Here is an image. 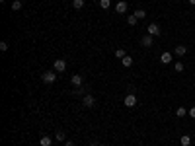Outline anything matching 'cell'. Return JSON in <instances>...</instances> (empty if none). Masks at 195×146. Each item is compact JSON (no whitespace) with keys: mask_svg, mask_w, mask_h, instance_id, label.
Here are the masks:
<instances>
[{"mask_svg":"<svg viewBox=\"0 0 195 146\" xmlns=\"http://www.w3.org/2000/svg\"><path fill=\"white\" fill-rule=\"evenodd\" d=\"M121 64H123L125 68H129V66H131V64H133V58L127 55V57H123V58H121Z\"/></svg>","mask_w":195,"mask_h":146,"instance_id":"7c38bea8","label":"cell"},{"mask_svg":"<svg viewBox=\"0 0 195 146\" xmlns=\"http://www.w3.org/2000/svg\"><path fill=\"white\" fill-rule=\"evenodd\" d=\"M174 70H176V72H183V62H179V61H178V62L174 64Z\"/></svg>","mask_w":195,"mask_h":146,"instance_id":"ffe728a7","label":"cell"},{"mask_svg":"<svg viewBox=\"0 0 195 146\" xmlns=\"http://www.w3.org/2000/svg\"><path fill=\"white\" fill-rule=\"evenodd\" d=\"M72 8L74 10H82L84 8V0H72Z\"/></svg>","mask_w":195,"mask_h":146,"instance_id":"4fadbf2b","label":"cell"},{"mask_svg":"<svg viewBox=\"0 0 195 146\" xmlns=\"http://www.w3.org/2000/svg\"><path fill=\"white\" fill-rule=\"evenodd\" d=\"M141 45H142V47H146V49H148V47H152V45H154L152 35H148V33H146V35H144V37L141 39Z\"/></svg>","mask_w":195,"mask_h":146,"instance_id":"8992f818","label":"cell"},{"mask_svg":"<svg viewBox=\"0 0 195 146\" xmlns=\"http://www.w3.org/2000/svg\"><path fill=\"white\" fill-rule=\"evenodd\" d=\"M51 144H53V138H51V136L43 135V136L39 138V146H51Z\"/></svg>","mask_w":195,"mask_h":146,"instance_id":"9c48e42d","label":"cell"},{"mask_svg":"<svg viewBox=\"0 0 195 146\" xmlns=\"http://www.w3.org/2000/svg\"><path fill=\"white\" fill-rule=\"evenodd\" d=\"M179 144H182V146H189V144H191V136L183 135L182 138H179Z\"/></svg>","mask_w":195,"mask_h":146,"instance_id":"5bb4252c","label":"cell"},{"mask_svg":"<svg viewBox=\"0 0 195 146\" xmlns=\"http://www.w3.org/2000/svg\"><path fill=\"white\" fill-rule=\"evenodd\" d=\"M82 103H84V107H94V105H96V99H94V96H90V94H86V96H84V99H82Z\"/></svg>","mask_w":195,"mask_h":146,"instance_id":"5b68a950","label":"cell"},{"mask_svg":"<svg viewBox=\"0 0 195 146\" xmlns=\"http://www.w3.org/2000/svg\"><path fill=\"white\" fill-rule=\"evenodd\" d=\"M127 8H129V6H127L125 0H119V2L115 4V12H117V14H125V12H127Z\"/></svg>","mask_w":195,"mask_h":146,"instance_id":"52a82bcc","label":"cell"},{"mask_svg":"<svg viewBox=\"0 0 195 146\" xmlns=\"http://www.w3.org/2000/svg\"><path fill=\"white\" fill-rule=\"evenodd\" d=\"M172 58H174V57H172V53H162V55H160V62H162V64H170Z\"/></svg>","mask_w":195,"mask_h":146,"instance_id":"8fae6325","label":"cell"},{"mask_svg":"<svg viewBox=\"0 0 195 146\" xmlns=\"http://www.w3.org/2000/svg\"><path fill=\"white\" fill-rule=\"evenodd\" d=\"M98 146H105V144H98Z\"/></svg>","mask_w":195,"mask_h":146,"instance_id":"4316f807","label":"cell"},{"mask_svg":"<svg viewBox=\"0 0 195 146\" xmlns=\"http://www.w3.org/2000/svg\"><path fill=\"white\" fill-rule=\"evenodd\" d=\"M41 80H43L45 84H53L55 80H57V72H55V70H47V72H43V74H41Z\"/></svg>","mask_w":195,"mask_h":146,"instance_id":"6da1fadb","label":"cell"},{"mask_svg":"<svg viewBox=\"0 0 195 146\" xmlns=\"http://www.w3.org/2000/svg\"><path fill=\"white\" fill-rule=\"evenodd\" d=\"M21 6H24V4H21V0H14V2H12V10L18 12V10H21Z\"/></svg>","mask_w":195,"mask_h":146,"instance_id":"9a60e30c","label":"cell"},{"mask_svg":"<svg viewBox=\"0 0 195 146\" xmlns=\"http://www.w3.org/2000/svg\"><path fill=\"white\" fill-rule=\"evenodd\" d=\"M100 6H102L104 10H107V8L111 6V0H100Z\"/></svg>","mask_w":195,"mask_h":146,"instance_id":"d6986e66","label":"cell"},{"mask_svg":"<svg viewBox=\"0 0 195 146\" xmlns=\"http://www.w3.org/2000/svg\"><path fill=\"white\" fill-rule=\"evenodd\" d=\"M135 16L139 18V20H142L144 16H146V12H144V10H137V12H135Z\"/></svg>","mask_w":195,"mask_h":146,"instance_id":"7402d4cb","label":"cell"},{"mask_svg":"<svg viewBox=\"0 0 195 146\" xmlns=\"http://www.w3.org/2000/svg\"><path fill=\"white\" fill-rule=\"evenodd\" d=\"M0 51H8V43L6 41H0Z\"/></svg>","mask_w":195,"mask_h":146,"instance_id":"603a6c76","label":"cell"},{"mask_svg":"<svg viewBox=\"0 0 195 146\" xmlns=\"http://www.w3.org/2000/svg\"><path fill=\"white\" fill-rule=\"evenodd\" d=\"M70 82H72V86H74V88H80L82 82H84V78H82V74H72Z\"/></svg>","mask_w":195,"mask_h":146,"instance_id":"ba28073f","label":"cell"},{"mask_svg":"<svg viewBox=\"0 0 195 146\" xmlns=\"http://www.w3.org/2000/svg\"><path fill=\"white\" fill-rule=\"evenodd\" d=\"M115 57H117V58H123V57H127L125 49H115Z\"/></svg>","mask_w":195,"mask_h":146,"instance_id":"ac0fdd59","label":"cell"},{"mask_svg":"<svg viewBox=\"0 0 195 146\" xmlns=\"http://www.w3.org/2000/svg\"><path fill=\"white\" fill-rule=\"evenodd\" d=\"M162 2H166V0H162Z\"/></svg>","mask_w":195,"mask_h":146,"instance_id":"83f0119b","label":"cell"},{"mask_svg":"<svg viewBox=\"0 0 195 146\" xmlns=\"http://www.w3.org/2000/svg\"><path fill=\"white\" fill-rule=\"evenodd\" d=\"M146 31H148V35H152V37H158V35L162 33V29H160V25H158V24H148Z\"/></svg>","mask_w":195,"mask_h":146,"instance_id":"3957f363","label":"cell"},{"mask_svg":"<svg viewBox=\"0 0 195 146\" xmlns=\"http://www.w3.org/2000/svg\"><path fill=\"white\" fill-rule=\"evenodd\" d=\"M189 4H193V6H195V0H189Z\"/></svg>","mask_w":195,"mask_h":146,"instance_id":"484cf974","label":"cell"},{"mask_svg":"<svg viewBox=\"0 0 195 146\" xmlns=\"http://www.w3.org/2000/svg\"><path fill=\"white\" fill-rule=\"evenodd\" d=\"M123 105H125V107H135V105H137V96H135V94H129V96H125Z\"/></svg>","mask_w":195,"mask_h":146,"instance_id":"277c9868","label":"cell"},{"mask_svg":"<svg viewBox=\"0 0 195 146\" xmlns=\"http://www.w3.org/2000/svg\"><path fill=\"white\" fill-rule=\"evenodd\" d=\"M64 146H74V142H72V140H67V142H64Z\"/></svg>","mask_w":195,"mask_h":146,"instance_id":"d4e9b609","label":"cell"},{"mask_svg":"<svg viewBox=\"0 0 195 146\" xmlns=\"http://www.w3.org/2000/svg\"><path fill=\"white\" fill-rule=\"evenodd\" d=\"M53 70L55 72H64L67 70V61H64V58H57L53 62Z\"/></svg>","mask_w":195,"mask_h":146,"instance_id":"7a4b0ae2","label":"cell"},{"mask_svg":"<svg viewBox=\"0 0 195 146\" xmlns=\"http://www.w3.org/2000/svg\"><path fill=\"white\" fill-rule=\"evenodd\" d=\"M185 113H187L185 107H178V109H176V115H178V117H185Z\"/></svg>","mask_w":195,"mask_h":146,"instance_id":"44dd1931","label":"cell"},{"mask_svg":"<svg viewBox=\"0 0 195 146\" xmlns=\"http://www.w3.org/2000/svg\"><path fill=\"white\" fill-rule=\"evenodd\" d=\"M185 53H187V47H185V45H178V47L174 49V55H176V57H183Z\"/></svg>","mask_w":195,"mask_h":146,"instance_id":"30bf717a","label":"cell"},{"mask_svg":"<svg viewBox=\"0 0 195 146\" xmlns=\"http://www.w3.org/2000/svg\"><path fill=\"white\" fill-rule=\"evenodd\" d=\"M189 115H191V117H193V119H195V105H193V107L189 109Z\"/></svg>","mask_w":195,"mask_h":146,"instance_id":"cb8c5ba5","label":"cell"},{"mask_svg":"<svg viewBox=\"0 0 195 146\" xmlns=\"http://www.w3.org/2000/svg\"><path fill=\"white\" fill-rule=\"evenodd\" d=\"M137 21H139V18H137L135 14H133V16H129V18H127V24H129V25H137Z\"/></svg>","mask_w":195,"mask_h":146,"instance_id":"e0dca14e","label":"cell"},{"mask_svg":"<svg viewBox=\"0 0 195 146\" xmlns=\"http://www.w3.org/2000/svg\"><path fill=\"white\" fill-rule=\"evenodd\" d=\"M55 138H57V140H59V142H64V138H67V135H64V133H63V130H57V135H55Z\"/></svg>","mask_w":195,"mask_h":146,"instance_id":"2e32d148","label":"cell"}]
</instances>
